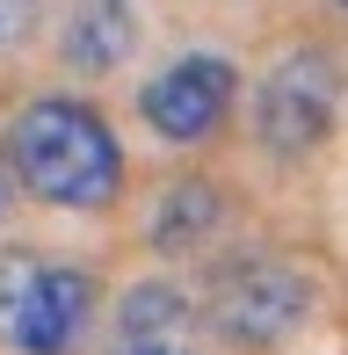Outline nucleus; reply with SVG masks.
I'll use <instances>...</instances> for the list:
<instances>
[{
    "label": "nucleus",
    "instance_id": "f257e3e1",
    "mask_svg": "<svg viewBox=\"0 0 348 355\" xmlns=\"http://www.w3.org/2000/svg\"><path fill=\"white\" fill-rule=\"evenodd\" d=\"M8 174L51 211H109L123 196V145L94 102L37 94L8 123Z\"/></svg>",
    "mask_w": 348,
    "mask_h": 355
},
{
    "label": "nucleus",
    "instance_id": "f03ea898",
    "mask_svg": "<svg viewBox=\"0 0 348 355\" xmlns=\"http://www.w3.org/2000/svg\"><path fill=\"white\" fill-rule=\"evenodd\" d=\"M94 297H102V283L87 268L8 247L0 254V348H15V355H73L87 341Z\"/></svg>",
    "mask_w": 348,
    "mask_h": 355
},
{
    "label": "nucleus",
    "instance_id": "7ed1b4c3",
    "mask_svg": "<svg viewBox=\"0 0 348 355\" xmlns=\"http://www.w3.org/2000/svg\"><path fill=\"white\" fill-rule=\"evenodd\" d=\"M312 312V290L283 254H261V247H240L211 268L203 283V319L218 327V341L232 348H283Z\"/></svg>",
    "mask_w": 348,
    "mask_h": 355
},
{
    "label": "nucleus",
    "instance_id": "20e7f679",
    "mask_svg": "<svg viewBox=\"0 0 348 355\" xmlns=\"http://www.w3.org/2000/svg\"><path fill=\"white\" fill-rule=\"evenodd\" d=\"M334 116H341V73L320 44H297L283 51L261 80V102H254V138L268 159H312L327 138H334Z\"/></svg>",
    "mask_w": 348,
    "mask_h": 355
},
{
    "label": "nucleus",
    "instance_id": "39448f33",
    "mask_svg": "<svg viewBox=\"0 0 348 355\" xmlns=\"http://www.w3.org/2000/svg\"><path fill=\"white\" fill-rule=\"evenodd\" d=\"M232 94H240V73H232L225 51H182V58H167V66L146 80L138 109H146L153 138H167V145H203L218 123L232 116Z\"/></svg>",
    "mask_w": 348,
    "mask_h": 355
},
{
    "label": "nucleus",
    "instance_id": "423d86ee",
    "mask_svg": "<svg viewBox=\"0 0 348 355\" xmlns=\"http://www.w3.org/2000/svg\"><path fill=\"white\" fill-rule=\"evenodd\" d=\"M109 355H196V304L174 283H131L116 304Z\"/></svg>",
    "mask_w": 348,
    "mask_h": 355
},
{
    "label": "nucleus",
    "instance_id": "0eeeda50",
    "mask_svg": "<svg viewBox=\"0 0 348 355\" xmlns=\"http://www.w3.org/2000/svg\"><path fill=\"white\" fill-rule=\"evenodd\" d=\"M138 37H146V22H138V0H80V8H73V22H66V44H58V51H66L73 73L102 80V73L131 66Z\"/></svg>",
    "mask_w": 348,
    "mask_h": 355
},
{
    "label": "nucleus",
    "instance_id": "6e6552de",
    "mask_svg": "<svg viewBox=\"0 0 348 355\" xmlns=\"http://www.w3.org/2000/svg\"><path fill=\"white\" fill-rule=\"evenodd\" d=\"M218 225H225L218 182L189 174V182H167L160 189V203H153V218H146V239L160 254H189V247H203V239H218Z\"/></svg>",
    "mask_w": 348,
    "mask_h": 355
},
{
    "label": "nucleus",
    "instance_id": "1a4fd4ad",
    "mask_svg": "<svg viewBox=\"0 0 348 355\" xmlns=\"http://www.w3.org/2000/svg\"><path fill=\"white\" fill-rule=\"evenodd\" d=\"M44 29V0H0V51H22Z\"/></svg>",
    "mask_w": 348,
    "mask_h": 355
},
{
    "label": "nucleus",
    "instance_id": "9d476101",
    "mask_svg": "<svg viewBox=\"0 0 348 355\" xmlns=\"http://www.w3.org/2000/svg\"><path fill=\"white\" fill-rule=\"evenodd\" d=\"M15 203V174H8V153H0V211Z\"/></svg>",
    "mask_w": 348,
    "mask_h": 355
},
{
    "label": "nucleus",
    "instance_id": "9b49d317",
    "mask_svg": "<svg viewBox=\"0 0 348 355\" xmlns=\"http://www.w3.org/2000/svg\"><path fill=\"white\" fill-rule=\"evenodd\" d=\"M334 8H341V15H348V0H334Z\"/></svg>",
    "mask_w": 348,
    "mask_h": 355
}]
</instances>
